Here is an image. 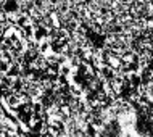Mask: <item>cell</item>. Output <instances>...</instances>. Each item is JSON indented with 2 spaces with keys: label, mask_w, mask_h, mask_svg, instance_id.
<instances>
[{
  "label": "cell",
  "mask_w": 153,
  "mask_h": 137,
  "mask_svg": "<svg viewBox=\"0 0 153 137\" xmlns=\"http://www.w3.org/2000/svg\"><path fill=\"white\" fill-rule=\"evenodd\" d=\"M10 63H7V61H2V60H0V71H2V73H8V69H10Z\"/></svg>",
  "instance_id": "obj_2"
},
{
  "label": "cell",
  "mask_w": 153,
  "mask_h": 137,
  "mask_svg": "<svg viewBox=\"0 0 153 137\" xmlns=\"http://www.w3.org/2000/svg\"><path fill=\"white\" fill-rule=\"evenodd\" d=\"M7 76H10V77H19V76H21V65L13 63V65L10 66V69H8Z\"/></svg>",
  "instance_id": "obj_1"
}]
</instances>
